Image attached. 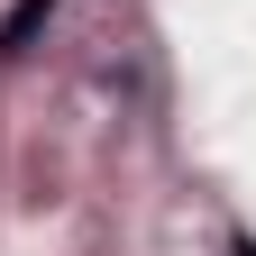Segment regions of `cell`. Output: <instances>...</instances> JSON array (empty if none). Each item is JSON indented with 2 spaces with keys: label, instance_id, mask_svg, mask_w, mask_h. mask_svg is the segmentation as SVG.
<instances>
[{
  "label": "cell",
  "instance_id": "6da1fadb",
  "mask_svg": "<svg viewBox=\"0 0 256 256\" xmlns=\"http://www.w3.org/2000/svg\"><path fill=\"white\" fill-rule=\"evenodd\" d=\"M46 18H55V0H18V10H10V18H0V55H18V46H28V37H37V28H46Z\"/></svg>",
  "mask_w": 256,
  "mask_h": 256
}]
</instances>
